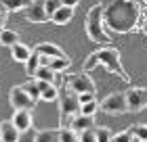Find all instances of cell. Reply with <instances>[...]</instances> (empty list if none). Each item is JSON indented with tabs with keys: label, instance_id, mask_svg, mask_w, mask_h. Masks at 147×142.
Here are the masks:
<instances>
[{
	"label": "cell",
	"instance_id": "obj_30",
	"mask_svg": "<svg viewBox=\"0 0 147 142\" xmlns=\"http://www.w3.org/2000/svg\"><path fill=\"white\" fill-rule=\"evenodd\" d=\"M132 140H135L132 132H130V130H126V132H120V134H116L111 142H132Z\"/></svg>",
	"mask_w": 147,
	"mask_h": 142
},
{
	"label": "cell",
	"instance_id": "obj_27",
	"mask_svg": "<svg viewBox=\"0 0 147 142\" xmlns=\"http://www.w3.org/2000/svg\"><path fill=\"white\" fill-rule=\"evenodd\" d=\"M78 138H80V142H97L95 127H88V130H82V132H78Z\"/></svg>",
	"mask_w": 147,
	"mask_h": 142
},
{
	"label": "cell",
	"instance_id": "obj_8",
	"mask_svg": "<svg viewBox=\"0 0 147 142\" xmlns=\"http://www.w3.org/2000/svg\"><path fill=\"white\" fill-rule=\"evenodd\" d=\"M126 103H128L130 113H139L147 107V88L135 86L130 90H126Z\"/></svg>",
	"mask_w": 147,
	"mask_h": 142
},
{
	"label": "cell",
	"instance_id": "obj_9",
	"mask_svg": "<svg viewBox=\"0 0 147 142\" xmlns=\"http://www.w3.org/2000/svg\"><path fill=\"white\" fill-rule=\"evenodd\" d=\"M25 19L30 23H46L51 21V15L44 6V0H32L30 6L25 9Z\"/></svg>",
	"mask_w": 147,
	"mask_h": 142
},
{
	"label": "cell",
	"instance_id": "obj_2",
	"mask_svg": "<svg viewBox=\"0 0 147 142\" xmlns=\"http://www.w3.org/2000/svg\"><path fill=\"white\" fill-rule=\"evenodd\" d=\"M97 65H103L109 73H116L120 79H124L126 84H130V77H128V73L124 71L122 61H120V52H118V48L105 46V48H99V50H95V52H90V55L86 57V61L82 63V71L88 73V71L95 69Z\"/></svg>",
	"mask_w": 147,
	"mask_h": 142
},
{
	"label": "cell",
	"instance_id": "obj_31",
	"mask_svg": "<svg viewBox=\"0 0 147 142\" xmlns=\"http://www.w3.org/2000/svg\"><path fill=\"white\" fill-rule=\"evenodd\" d=\"M44 6H46V11H49V15L53 17V13H55L57 9H61V0H44Z\"/></svg>",
	"mask_w": 147,
	"mask_h": 142
},
{
	"label": "cell",
	"instance_id": "obj_29",
	"mask_svg": "<svg viewBox=\"0 0 147 142\" xmlns=\"http://www.w3.org/2000/svg\"><path fill=\"white\" fill-rule=\"evenodd\" d=\"M36 136H38V130L30 127V130L21 132V136H19V140H17V142H36Z\"/></svg>",
	"mask_w": 147,
	"mask_h": 142
},
{
	"label": "cell",
	"instance_id": "obj_11",
	"mask_svg": "<svg viewBox=\"0 0 147 142\" xmlns=\"http://www.w3.org/2000/svg\"><path fill=\"white\" fill-rule=\"evenodd\" d=\"M19 136H21V130L13 123V119L0 121V142H17Z\"/></svg>",
	"mask_w": 147,
	"mask_h": 142
},
{
	"label": "cell",
	"instance_id": "obj_10",
	"mask_svg": "<svg viewBox=\"0 0 147 142\" xmlns=\"http://www.w3.org/2000/svg\"><path fill=\"white\" fill-rule=\"evenodd\" d=\"M67 127H71L74 132H82V130H88V127H95V115L76 113L74 117H69Z\"/></svg>",
	"mask_w": 147,
	"mask_h": 142
},
{
	"label": "cell",
	"instance_id": "obj_7",
	"mask_svg": "<svg viewBox=\"0 0 147 142\" xmlns=\"http://www.w3.org/2000/svg\"><path fill=\"white\" fill-rule=\"evenodd\" d=\"M9 105L15 111L17 109H34L36 100L28 94V90H25L23 86H15V88H11V92H9Z\"/></svg>",
	"mask_w": 147,
	"mask_h": 142
},
{
	"label": "cell",
	"instance_id": "obj_32",
	"mask_svg": "<svg viewBox=\"0 0 147 142\" xmlns=\"http://www.w3.org/2000/svg\"><path fill=\"white\" fill-rule=\"evenodd\" d=\"M90 100H95V94H90V92H84V94H80V103H82V105L90 103Z\"/></svg>",
	"mask_w": 147,
	"mask_h": 142
},
{
	"label": "cell",
	"instance_id": "obj_34",
	"mask_svg": "<svg viewBox=\"0 0 147 142\" xmlns=\"http://www.w3.org/2000/svg\"><path fill=\"white\" fill-rule=\"evenodd\" d=\"M78 2H80V0H61V4H63V6H74V9L78 6Z\"/></svg>",
	"mask_w": 147,
	"mask_h": 142
},
{
	"label": "cell",
	"instance_id": "obj_36",
	"mask_svg": "<svg viewBox=\"0 0 147 142\" xmlns=\"http://www.w3.org/2000/svg\"><path fill=\"white\" fill-rule=\"evenodd\" d=\"M132 142H141V140H137V138H135V140H132Z\"/></svg>",
	"mask_w": 147,
	"mask_h": 142
},
{
	"label": "cell",
	"instance_id": "obj_24",
	"mask_svg": "<svg viewBox=\"0 0 147 142\" xmlns=\"http://www.w3.org/2000/svg\"><path fill=\"white\" fill-rule=\"evenodd\" d=\"M130 132H132V136H135L137 140L147 142V125H145V123H135V125H130Z\"/></svg>",
	"mask_w": 147,
	"mask_h": 142
},
{
	"label": "cell",
	"instance_id": "obj_35",
	"mask_svg": "<svg viewBox=\"0 0 147 142\" xmlns=\"http://www.w3.org/2000/svg\"><path fill=\"white\" fill-rule=\"evenodd\" d=\"M143 33L147 36V17H145V21H143Z\"/></svg>",
	"mask_w": 147,
	"mask_h": 142
},
{
	"label": "cell",
	"instance_id": "obj_13",
	"mask_svg": "<svg viewBox=\"0 0 147 142\" xmlns=\"http://www.w3.org/2000/svg\"><path fill=\"white\" fill-rule=\"evenodd\" d=\"M38 55H44V57H67L65 52L59 48L57 44H51V42H40V44H36V48H34Z\"/></svg>",
	"mask_w": 147,
	"mask_h": 142
},
{
	"label": "cell",
	"instance_id": "obj_5",
	"mask_svg": "<svg viewBox=\"0 0 147 142\" xmlns=\"http://www.w3.org/2000/svg\"><path fill=\"white\" fill-rule=\"evenodd\" d=\"M65 86L71 88V90L78 92V94H84V92L95 94V92H97L95 82H92V77H88V73H86V71H82V73H71V75H67V77H65Z\"/></svg>",
	"mask_w": 147,
	"mask_h": 142
},
{
	"label": "cell",
	"instance_id": "obj_19",
	"mask_svg": "<svg viewBox=\"0 0 147 142\" xmlns=\"http://www.w3.org/2000/svg\"><path fill=\"white\" fill-rule=\"evenodd\" d=\"M23 88L28 90V94H30L34 100H40V96H42V88H40V82H38L36 77H30L28 82L23 84Z\"/></svg>",
	"mask_w": 147,
	"mask_h": 142
},
{
	"label": "cell",
	"instance_id": "obj_15",
	"mask_svg": "<svg viewBox=\"0 0 147 142\" xmlns=\"http://www.w3.org/2000/svg\"><path fill=\"white\" fill-rule=\"evenodd\" d=\"M11 57H13V61H17V63H28V59L32 57V50L25 44L17 42V44L11 46Z\"/></svg>",
	"mask_w": 147,
	"mask_h": 142
},
{
	"label": "cell",
	"instance_id": "obj_12",
	"mask_svg": "<svg viewBox=\"0 0 147 142\" xmlns=\"http://www.w3.org/2000/svg\"><path fill=\"white\" fill-rule=\"evenodd\" d=\"M13 123H15L21 132L34 127V117H32V109H17L13 115Z\"/></svg>",
	"mask_w": 147,
	"mask_h": 142
},
{
	"label": "cell",
	"instance_id": "obj_25",
	"mask_svg": "<svg viewBox=\"0 0 147 142\" xmlns=\"http://www.w3.org/2000/svg\"><path fill=\"white\" fill-rule=\"evenodd\" d=\"M59 136H61V142H80L78 132H74L71 127H61V130H59Z\"/></svg>",
	"mask_w": 147,
	"mask_h": 142
},
{
	"label": "cell",
	"instance_id": "obj_6",
	"mask_svg": "<svg viewBox=\"0 0 147 142\" xmlns=\"http://www.w3.org/2000/svg\"><path fill=\"white\" fill-rule=\"evenodd\" d=\"M101 111L109 115H122L128 113V103H126V92H113L101 103Z\"/></svg>",
	"mask_w": 147,
	"mask_h": 142
},
{
	"label": "cell",
	"instance_id": "obj_33",
	"mask_svg": "<svg viewBox=\"0 0 147 142\" xmlns=\"http://www.w3.org/2000/svg\"><path fill=\"white\" fill-rule=\"evenodd\" d=\"M6 17H9V11H6V9H0V29L4 27V23H6Z\"/></svg>",
	"mask_w": 147,
	"mask_h": 142
},
{
	"label": "cell",
	"instance_id": "obj_3",
	"mask_svg": "<svg viewBox=\"0 0 147 142\" xmlns=\"http://www.w3.org/2000/svg\"><path fill=\"white\" fill-rule=\"evenodd\" d=\"M84 27H86V36H88L92 42H97V44H109L111 42L109 33L103 25V9H101L99 2L95 6H90V11L86 13Z\"/></svg>",
	"mask_w": 147,
	"mask_h": 142
},
{
	"label": "cell",
	"instance_id": "obj_17",
	"mask_svg": "<svg viewBox=\"0 0 147 142\" xmlns=\"http://www.w3.org/2000/svg\"><path fill=\"white\" fill-rule=\"evenodd\" d=\"M17 42H19V33L17 31L6 29V27L0 29V44H2V46H9V48H11V46L17 44Z\"/></svg>",
	"mask_w": 147,
	"mask_h": 142
},
{
	"label": "cell",
	"instance_id": "obj_23",
	"mask_svg": "<svg viewBox=\"0 0 147 142\" xmlns=\"http://www.w3.org/2000/svg\"><path fill=\"white\" fill-rule=\"evenodd\" d=\"M36 142H61L59 130H42V132H38Z\"/></svg>",
	"mask_w": 147,
	"mask_h": 142
},
{
	"label": "cell",
	"instance_id": "obj_16",
	"mask_svg": "<svg viewBox=\"0 0 147 142\" xmlns=\"http://www.w3.org/2000/svg\"><path fill=\"white\" fill-rule=\"evenodd\" d=\"M40 82V88H42V96L40 100H46V103H53V100L59 98V90H57V84H49L44 79H38Z\"/></svg>",
	"mask_w": 147,
	"mask_h": 142
},
{
	"label": "cell",
	"instance_id": "obj_20",
	"mask_svg": "<svg viewBox=\"0 0 147 142\" xmlns=\"http://www.w3.org/2000/svg\"><path fill=\"white\" fill-rule=\"evenodd\" d=\"M36 79H44L49 84H57V71H53L46 65H40V69L36 71Z\"/></svg>",
	"mask_w": 147,
	"mask_h": 142
},
{
	"label": "cell",
	"instance_id": "obj_22",
	"mask_svg": "<svg viewBox=\"0 0 147 142\" xmlns=\"http://www.w3.org/2000/svg\"><path fill=\"white\" fill-rule=\"evenodd\" d=\"M32 0H2V6L6 11H13V13H17V11H25L30 6Z\"/></svg>",
	"mask_w": 147,
	"mask_h": 142
},
{
	"label": "cell",
	"instance_id": "obj_37",
	"mask_svg": "<svg viewBox=\"0 0 147 142\" xmlns=\"http://www.w3.org/2000/svg\"><path fill=\"white\" fill-rule=\"evenodd\" d=\"M145 4H147V0H145Z\"/></svg>",
	"mask_w": 147,
	"mask_h": 142
},
{
	"label": "cell",
	"instance_id": "obj_28",
	"mask_svg": "<svg viewBox=\"0 0 147 142\" xmlns=\"http://www.w3.org/2000/svg\"><path fill=\"white\" fill-rule=\"evenodd\" d=\"M97 111H101V105H97V100H90V103L82 105V109H80V113L84 115H95Z\"/></svg>",
	"mask_w": 147,
	"mask_h": 142
},
{
	"label": "cell",
	"instance_id": "obj_1",
	"mask_svg": "<svg viewBox=\"0 0 147 142\" xmlns=\"http://www.w3.org/2000/svg\"><path fill=\"white\" fill-rule=\"evenodd\" d=\"M103 25L109 36L113 33H128L139 25L141 4L139 0H101Z\"/></svg>",
	"mask_w": 147,
	"mask_h": 142
},
{
	"label": "cell",
	"instance_id": "obj_18",
	"mask_svg": "<svg viewBox=\"0 0 147 142\" xmlns=\"http://www.w3.org/2000/svg\"><path fill=\"white\" fill-rule=\"evenodd\" d=\"M40 55L34 50L32 52V57L28 59V63H25V73H28V77H36V71L40 69Z\"/></svg>",
	"mask_w": 147,
	"mask_h": 142
},
{
	"label": "cell",
	"instance_id": "obj_26",
	"mask_svg": "<svg viewBox=\"0 0 147 142\" xmlns=\"http://www.w3.org/2000/svg\"><path fill=\"white\" fill-rule=\"evenodd\" d=\"M95 134H97V142H111L113 140V134L109 127H97L95 125Z\"/></svg>",
	"mask_w": 147,
	"mask_h": 142
},
{
	"label": "cell",
	"instance_id": "obj_4",
	"mask_svg": "<svg viewBox=\"0 0 147 142\" xmlns=\"http://www.w3.org/2000/svg\"><path fill=\"white\" fill-rule=\"evenodd\" d=\"M59 121H61V125L65 123L67 125L69 117H74L76 113H80V109H82V103H80V94L74 92L71 88H67L63 84L61 92H59Z\"/></svg>",
	"mask_w": 147,
	"mask_h": 142
},
{
	"label": "cell",
	"instance_id": "obj_14",
	"mask_svg": "<svg viewBox=\"0 0 147 142\" xmlns=\"http://www.w3.org/2000/svg\"><path fill=\"white\" fill-rule=\"evenodd\" d=\"M71 17H74V6H61V9H57L53 13L51 21L55 25H65V23L71 21Z\"/></svg>",
	"mask_w": 147,
	"mask_h": 142
},
{
	"label": "cell",
	"instance_id": "obj_21",
	"mask_svg": "<svg viewBox=\"0 0 147 142\" xmlns=\"http://www.w3.org/2000/svg\"><path fill=\"white\" fill-rule=\"evenodd\" d=\"M69 65H71V61H69V57H55V59H51V63H49V67L53 71H67L69 69Z\"/></svg>",
	"mask_w": 147,
	"mask_h": 142
}]
</instances>
